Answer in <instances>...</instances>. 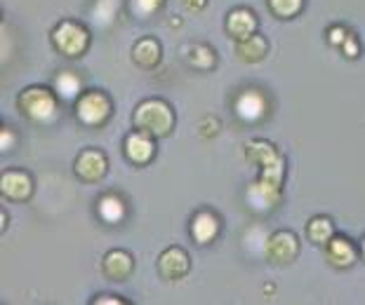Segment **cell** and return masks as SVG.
I'll return each mask as SVG.
<instances>
[{
    "mask_svg": "<svg viewBox=\"0 0 365 305\" xmlns=\"http://www.w3.org/2000/svg\"><path fill=\"white\" fill-rule=\"evenodd\" d=\"M234 111L243 122L255 124V122L264 120V115L269 111V101L259 90L247 87L243 92H238V97L234 101Z\"/></svg>",
    "mask_w": 365,
    "mask_h": 305,
    "instance_id": "9",
    "label": "cell"
},
{
    "mask_svg": "<svg viewBox=\"0 0 365 305\" xmlns=\"http://www.w3.org/2000/svg\"><path fill=\"white\" fill-rule=\"evenodd\" d=\"M175 111L173 106L168 104L165 99H144L142 104L135 108V115H132V124L139 132H146L153 139H163L168 134H173L175 129Z\"/></svg>",
    "mask_w": 365,
    "mask_h": 305,
    "instance_id": "2",
    "label": "cell"
},
{
    "mask_svg": "<svg viewBox=\"0 0 365 305\" xmlns=\"http://www.w3.org/2000/svg\"><path fill=\"white\" fill-rule=\"evenodd\" d=\"M57 92L52 87H45V85H29L17 97V108L21 111V115L34 122H50L57 115Z\"/></svg>",
    "mask_w": 365,
    "mask_h": 305,
    "instance_id": "3",
    "label": "cell"
},
{
    "mask_svg": "<svg viewBox=\"0 0 365 305\" xmlns=\"http://www.w3.org/2000/svg\"><path fill=\"white\" fill-rule=\"evenodd\" d=\"M339 50H341V54H344L346 59H359L361 57V41H359V36L349 31L346 38L339 45Z\"/></svg>",
    "mask_w": 365,
    "mask_h": 305,
    "instance_id": "26",
    "label": "cell"
},
{
    "mask_svg": "<svg viewBox=\"0 0 365 305\" xmlns=\"http://www.w3.org/2000/svg\"><path fill=\"white\" fill-rule=\"evenodd\" d=\"M359 254H361V258L365 261V237L361 240V247H359Z\"/></svg>",
    "mask_w": 365,
    "mask_h": 305,
    "instance_id": "31",
    "label": "cell"
},
{
    "mask_svg": "<svg viewBox=\"0 0 365 305\" xmlns=\"http://www.w3.org/2000/svg\"><path fill=\"white\" fill-rule=\"evenodd\" d=\"M135 270V258L125 249H111L102 258V272L108 282H125Z\"/></svg>",
    "mask_w": 365,
    "mask_h": 305,
    "instance_id": "13",
    "label": "cell"
},
{
    "mask_svg": "<svg viewBox=\"0 0 365 305\" xmlns=\"http://www.w3.org/2000/svg\"><path fill=\"white\" fill-rule=\"evenodd\" d=\"M220 228H222V223H220V216L212 214L210 209H200L193 214L191 218V225H189V232H191V237L196 245H210L217 235H220Z\"/></svg>",
    "mask_w": 365,
    "mask_h": 305,
    "instance_id": "14",
    "label": "cell"
},
{
    "mask_svg": "<svg viewBox=\"0 0 365 305\" xmlns=\"http://www.w3.org/2000/svg\"><path fill=\"white\" fill-rule=\"evenodd\" d=\"M132 61H135V66L144 68V70H153L160 66L163 61V47L156 38L151 36H144L139 38L132 47Z\"/></svg>",
    "mask_w": 365,
    "mask_h": 305,
    "instance_id": "16",
    "label": "cell"
},
{
    "mask_svg": "<svg viewBox=\"0 0 365 305\" xmlns=\"http://www.w3.org/2000/svg\"><path fill=\"white\" fill-rule=\"evenodd\" d=\"M52 90L57 92V97L61 101H78V97L83 94V80L76 70H59L52 80Z\"/></svg>",
    "mask_w": 365,
    "mask_h": 305,
    "instance_id": "19",
    "label": "cell"
},
{
    "mask_svg": "<svg viewBox=\"0 0 365 305\" xmlns=\"http://www.w3.org/2000/svg\"><path fill=\"white\" fill-rule=\"evenodd\" d=\"M123 153H125V158L137 164V167H144V164H149L153 160V155H156V139L151 134H146V132H130L123 141Z\"/></svg>",
    "mask_w": 365,
    "mask_h": 305,
    "instance_id": "11",
    "label": "cell"
},
{
    "mask_svg": "<svg viewBox=\"0 0 365 305\" xmlns=\"http://www.w3.org/2000/svg\"><path fill=\"white\" fill-rule=\"evenodd\" d=\"M128 207L115 193H106L97 200V216L108 225H118L125 221Z\"/></svg>",
    "mask_w": 365,
    "mask_h": 305,
    "instance_id": "20",
    "label": "cell"
},
{
    "mask_svg": "<svg viewBox=\"0 0 365 305\" xmlns=\"http://www.w3.org/2000/svg\"><path fill=\"white\" fill-rule=\"evenodd\" d=\"M95 305H104V303H113V305H123L125 301L120 299V296H113V294H102V296H97L95 301H92Z\"/></svg>",
    "mask_w": 365,
    "mask_h": 305,
    "instance_id": "29",
    "label": "cell"
},
{
    "mask_svg": "<svg viewBox=\"0 0 365 305\" xmlns=\"http://www.w3.org/2000/svg\"><path fill=\"white\" fill-rule=\"evenodd\" d=\"M50 41L54 50L64 54L68 59H78L81 54L88 52L90 47V33L81 21L76 19H61L57 26L52 28Z\"/></svg>",
    "mask_w": 365,
    "mask_h": 305,
    "instance_id": "4",
    "label": "cell"
},
{
    "mask_svg": "<svg viewBox=\"0 0 365 305\" xmlns=\"http://www.w3.org/2000/svg\"><path fill=\"white\" fill-rule=\"evenodd\" d=\"M191 270V256L186 254L184 247H168L158 256V275L168 282H177L189 275Z\"/></svg>",
    "mask_w": 365,
    "mask_h": 305,
    "instance_id": "10",
    "label": "cell"
},
{
    "mask_svg": "<svg viewBox=\"0 0 365 305\" xmlns=\"http://www.w3.org/2000/svg\"><path fill=\"white\" fill-rule=\"evenodd\" d=\"M182 3L189 12H203L207 7V0H182Z\"/></svg>",
    "mask_w": 365,
    "mask_h": 305,
    "instance_id": "30",
    "label": "cell"
},
{
    "mask_svg": "<svg viewBox=\"0 0 365 305\" xmlns=\"http://www.w3.org/2000/svg\"><path fill=\"white\" fill-rule=\"evenodd\" d=\"M165 0H130V12L137 19H151L158 10H163Z\"/></svg>",
    "mask_w": 365,
    "mask_h": 305,
    "instance_id": "25",
    "label": "cell"
},
{
    "mask_svg": "<svg viewBox=\"0 0 365 305\" xmlns=\"http://www.w3.org/2000/svg\"><path fill=\"white\" fill-rule=\"evenodd\" d=\"M73 171L81 181L97 183L106 176L108 160L102 151H97V148H85V151L78 153V158H76V162H73Z\"/></svg>",
    "mask_w": 365,
    "mask_h": 305,
    "instance_id": "7",
    "label": "cell"
},
{
    "mask_svg": "<svg viewBox=\"0 0 365 305\" xmlns=\"http://www.w3.org/2000/svg\"><path fill=\"white\" fill-rule=\"evenodd\" d=\"M307 237L312 240V242H316V245L325 247L332 237H335V223H332V218L330 216H323V214L309 218V223H307Z\"/></svg>",
    "mask_w": 365,
    "mask_h": 305,
    "instance_id": "22",
    "label": "cell"
},
{
    "mask_svg": "<svg viewBox=\"0 0 365 305\" xmlns=\"http://www.w3.org/2000/svg\"><path fill=\"white\" fill-rule=\"evenodd\" d=\"M264 256L274 265H290L292 261H297L299 256L297 235L290 230H276L274 235H269L267 245H264Z\"/></svg>",
    "mask_w": 365,
    "mask_h": 305,
    "instance_id": "6",
    "label": "cell"
},
{
    "mask_svg": "<svg viewBox=\"0 0 365 305\" xmlns=\"http://www.w3.org/2000/svg\"><path fill=\"white\" fill-rule=\"evenodd\" d=\"M245 158L247 162L257 164L259 169L264 167H274V164L283 162L285 158L278 153V148L271 144L267 139H255V141H247L245 144Z\"/></svg>",
    "mask_w": 365,
    "mask_h": 305,
    "instance_id": "17",
    "label": "cell"
},
{
    "mask_svg": "<svg viewBox=\"0 0 365 305\" xmlns=\"http://www.w3.org/2000/svg\"><path fill=\"white\" fill-rule=\"evenodd\" d=\"M0 148H3V153L14 148V132L7 124H3V129H0Z\"/></svg>",
    "mask_w": 365,
    "mask_h": 305,
    "instance_id": "28",
    "label": "cell"
},
{
    "mask_svg": "<svg viewBox=\"0 0 365 305\" xmlns=\"http://www.w3.org/2000/svg\"><path fill=\"white\" fill-rule=\"evenodd\" d=\"M113 104L111 97L102 90H88L83 92L78 101H76V117L85 127H102V124L111 117Z\"/></svg>",
    "mask_w": 365,
    "mask_h": 305,
    "instance_id": "5",
    "label": "cell"
},
{
    "mask_svg": "<svg viewBox=\"0 0 365 305\" xmlns=\"http://www.w3.org/2000/svg\"><path fill=\"white\" fill-rule=\"evenodd\" d=\"M269 41L262 33H252L243 38V41H236V57L243 61V64H259V61L269 54Z\"/></svg>",
    "mask_w": 365,
    "mask_h": 305,
    "instance_id": "18",
    "label": "cell"
},
{
    "mask_svg": "<svg viewBox=\"0 0 365 305\" xmlns=\"http://www.w3.org/2000/svg\"><path fill=\"white\" fill-rule=\"evenodd\" d=\"M257 26H259V19L250 7H234V10L227 14V21H224V28H227V33L234 38V41H243V38L257 33Z\"/></svg>",
    "mask_w": 365,
    "mask_h": 305,
    "instance_id": "12",
    "label": "cell"
},
{
    "mask_svg": "<svg viewBox=\"0 0 365 305\" xmlns=\"http://www.w3.org/2000/svg\"><path fill=\"white\" fill-rule=\"evenodd\" d=\"M325 256H328V261L332 268L337 270H346L351 268L356 263V256H359V249H356L351 242H349L344 235H335L328 245H325Z\"/></svg>",
    "mask_w": 365,
    "mask_h": 305,
    "instance_id": "15",
    "label": "cell"
},
{
    "mask_svg": "<svg viewBox=\"0 0 365 305\" xmlns=\"http://www.w3.org/2000/svg\"><path fill=\"white\" fill-rule=\"evenodd\" d=\"M269 12L278 19H292L304 10V0H267Z\"/></svg>",
    "mask_w": 365,
    "mask_h": 305,
    "instance_id": "24",
    "label": "cell"
},
{
    "mask_svg": "<svg viewBox=\"0 0 365 305\" xmlns=\"http://www.w3.org/2000/svg\"><path fill=\"white\" fill-rule=\"evenodd\" d=\"M283 181H285V160L274 164V167L259 169L257 181H252L245 191L247 207L257 214L276 209L283 200Z\"/></svg>",
    "mask_w": 365,
    "mask_h": 305,
    "instance_id": "1",
    "label": "cell"
},
{
    "mask_svg": "<svg viewBox=\"0 0 365 305\" xmlns=\"http://www.w3.org/2000/svg\"><path fill=\"white\" fill-rule=\"evenodd\" d=\"M0 195L10 202H26L34 195V178L24 169H5L0 174Z\"/></svg>",
    "mask_w": 365,
    "mask_h": 305,
    "instance_id": "8",
    "label": "cell"
},
{
    "mask_svg": "<svg viewBox=\"0 0 365 305\" xmlns=\"http://www.w3.org/2000/svg\"><path fill=\"white\" fill-rule=\"evenodd\" d=\"M120 7H123V0H95L90 7V19L99 28H108L118 19Z\"/></svg>",
    "mask_w": 365,
    "mask_h": 305,
    "instance_id": "21",
    "label": "cell"
},
{
    "mask_svg": "<svg viewBox=\"0 0 365 305\" xmlns=\"http://www.w3.org/2000/svg\"><path fill=\"white\" fill-rule=\"evenodd\" d=\"M346 33H349V31H346L344 26H341V23H335L332 28H328V43H330V45H335V47H339L341 41L346 38Z\"/></svg>",
    "mask_w": 365,
    "mask_h": 305,
    "instance_id": "27",
    "label": "cell"
},
{
    "mask_svg": "<svg viewBox=\"0 0 365 305\" xmlns=\"http://www.w3.org/2000/svg\"><path fill=\"white\" fill-rule=\"evenodd\" d=\"M186 59H189L191 68H196V70H212L217 64L215 50L205 43H193L189 50H186Z\"/></svg>",
    "mask_w": 365,
    "mask_h": 305,
    "instance_id": "23",
    "label": "cell"
}]
</instances>
